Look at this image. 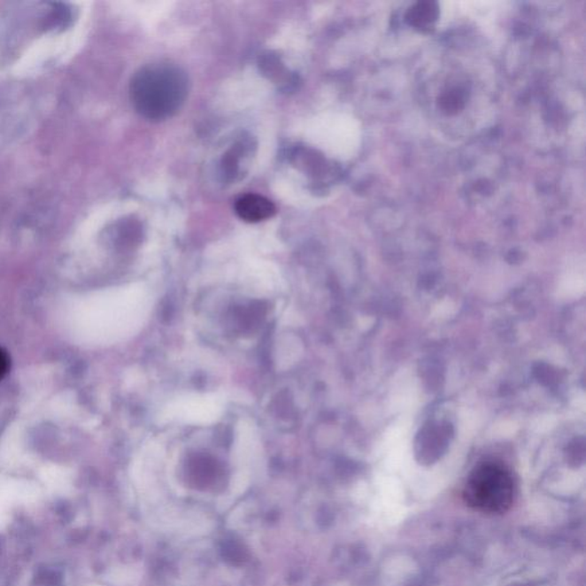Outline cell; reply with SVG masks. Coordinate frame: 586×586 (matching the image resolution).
I'll use <instances>...</instances> for the list:
<instances>
[{"instance_id":"obj_4","label":"cell","mask_w":586,"mask_h":586,"mask_svg":"<svg viewBox=\"0 0 586 586\" xmlns=\"http://www.w3.org/2000/svg\"><path fill=\"white\" fill-rule=\"evenodd\" d=\"M11 368V358L9 351L0 347V381L9 374Z\"/></svg>"},{"instance_id":"obj_1","label":"cell","mask_w":586,"mask_h":586,"mask_svg":"<svg viewBox=\"0 0 586 586\" xmlns=\"http://www.w3.org/2000/svg\"><path fill=\"white\" fill-rule=\"evenodd\" d=\"M189 92L187 73L178 66L152 64L133 76L130 96L133 107L152 122H162L177 114Z\"/></svg>"},{"instance_id":"obj_2","label":"cell","mask_w":586,"mask_h":586,"mask_svg":"<svg viewBox=\"0 0 586 586\" xmlns=\"http://www.w3.org/2000/svg\"><path fill=\"white\" fill-rule=\"evenodd\" d=\"M517 486L512 472L501 463L478 465L468 475L463 498L471 509L487 514H503L513 505Z\"/></svg>"},{"instance_id":"obj_3","label":"cell","mask_w":586,"mask_h":586,"mask_svg":"<svg viewBox=\"0 0 586 586\" xmlns=\"http://www.w3.org/2000/svg\"><path fill=\"white\" fill-rule=\"evenodd\" d=\"M235 212L246 222L267 220L276 213L274 203L258 194H246L237 199Z\"/></svg>"}]
</instances>
